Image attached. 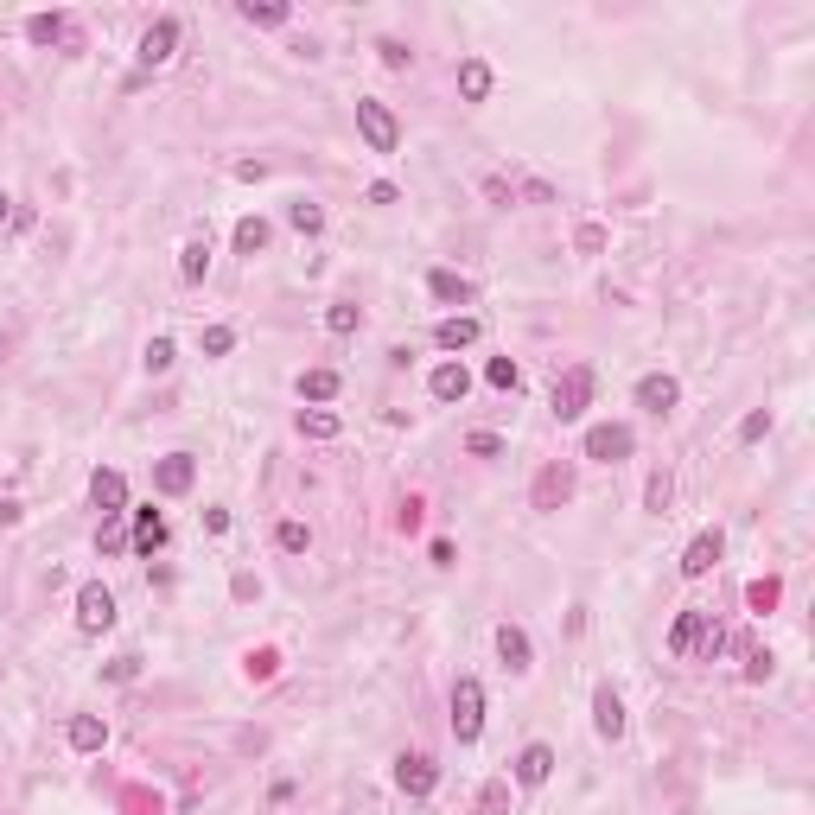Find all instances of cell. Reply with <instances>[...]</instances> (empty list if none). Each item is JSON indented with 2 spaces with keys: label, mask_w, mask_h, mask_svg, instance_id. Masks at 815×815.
I'll list each match as a JSON object with an SVG mask.
<instances>
[{
  "label": "cell",
  "mask_w": 815,
  "mask_h": 815,
  "mask_svg": "<svg viewBox=\"0 0 815 815\" xmlns=\"http://www.w3.org/2000/svg\"><path fill=\"white\" fill-rule=\"evenodd\" d=\"M90 504L102 516H128V478H121L115 465H96L90 472Z\"/></svg>",
  "instance_id": "obj_11"
},
{
  "label": "cell",
  "mask_w": 815,
  "mask_h": 815,
  "mask_svg": "<svg viewBox=\"0 0 815 815\" xmlns=\"http://www.w3.org/2000/svg\"><path fill=\"white\" fill-rule=\"evenodd\" d=\"M274 669H281L274 650H249V682H274Z\"/></svg>",
  "instance_id": "obj_41"
},
{
  "label": "cell",
  "mask_w": 815,
  "mask_h": 815,
  "mask_svg": "<svg viewBox=\"0 0 815 815\" xmlns=\"http://www.w3.org/2000/svg\"><path fill=\"white\" fill-rule=\"evenodd\" d=\"M376 58H383L389 71H408V58H414V51H408L402 39H376Z\"/></svg>",
  "instance_id": "obj_40"
},
{
  "label": "cell",
  "mask_w": 815,
  "mask_h": 815,
  "mask_svg": "<svg viewBox=\"0 0 815 815\" xmlns=\"http://www.w3.org/2000/svg\"><path fill=\"white\" fill-rule=\"evenodd\" d=\"M453 739L459 745H478L484 739V682H478V675H459V682H453Z\"/></svg>",
  "instance_id": "obj_2"
},
{
  "label": "cell",
  "mask_w": 815,
  "mask_h": 815,
  "mask_svg": "<svg viewBox=\"0 0 815 815\" xmlns=\"http://www.w3.org/2000/svg\"><path fill=\"white\" fill-rule=\"evenodd\" d=\"M478 332L484 325L472 319V312H453V319L433 325V344H440V351H465V344H478Z\"/></svg>",
  "instance_id": "obj_17"
},
{
  "label": "cell",
  "mask_w": 815,
  "mask_h": 815,
  "mask_svg": "<svg viewBox=\"0 0 815 815\" xmlns=\"http://www.w3.org/2000/svg\"><path fill=\"white\" fill-rule=\"evenodd\" d=\"M242 20H249V26H287L293 20V7H281V0H242Z\"/></svg>",
  "instance_id": "obj_26"
},
{
  "label": "cell",
  "mask_w": 815,
  "mask_h": 815,
  "mask_svg": "<svg viewBox=\"0 0 815 815\" xmlns=\"http://www.w3.org/2000/svg\"><path fill=\"white\" fill-rule=\"evenodd\" d=\"M363 325V306H351V300H332L325 306V332H338V338H351Z\"/></svg>",
  "instance_id": "obj_28"
},
{
  "label": "cell",
  "mask_w": 815,
  "mask_h": 815,
  "mask_svg": "<svg viewBox=\"0 0 815 815\" xmlns=\"http://www.w3.org/2000/svg\"><path fill=\"white\" fill-rule=\"evenodd\" d=\"M491 83L497 77H491V64H484V58H465L459 64V96L465 102H484V96H491Z\"/></svg>",
  "instance_id": "obj_23"
},
{
  "label": "cell",
  "mask_w": 815,
  "mask_h": 815,
  "mask_svg": "<svg viewBox=\"0 0 815 815\" xmlns=\"http://www.w3.org/2000/svg\"><path fill=\"white\" fill-rule=\"evenodd\" d=\"M363 198H370V204H395V185H389V179H376V185H370Z\"/></svg>",
  "instance_id": "obj_46"
},
{
  "label": "cell",
  "mask_w": 815,
  "mask_h": 815,
  "mask_svg": "<svg viewBox=\"0 0 815 815\" xmlns=\"http://www.w3.org/2000/svg\"><path fill=\"white\" fill-rule=\"evenodd\" d=\"M631 446H637V433H631V427L599 421V427H586V446H580V453H586V459H599V465H618V459H631Z\"/></svg>",
  "instance_id": "obj_6"
},
{
  "label": "cell",
  "mask_w": 815,
  "mask_h": 815,
  "mask_svg": "<svg viewBox=\"0 0 815 815\" xmlns=\"http://www.w3.org/2000/svg\"><path fill=\"white\" fill-rule=\"evenodd\" d=\"M26 39L32 45H77V26L71 20H64V13H32V20H26Z\"/></svg>",
  "instance_id": "obj_18"
},
{
  "label": "cell",
  "mask_w": 815,
  "mask_h": 815,
  "mask_svg": "<svg viewBox=\"0 0 815 815\" xmlns=\"http://www.w3.org/2000/svg\"><path fill=\"white\" fill-rule=\"evenodd\" d=\"M433 784H440V765H433L427 752H402V758H395V790H402V796L421 803V796H433Z\"/></svg>",
  "instance_id": "obj_7"
},
{
  "label": "cell",
  "mask_w": 815,
  "mask_h": 815,
  "mask_svg": "<svg viewBox=\"0 0 815 815\" xmlns=\"http://www.w3.org/2000/svg\"><path fill=\"white\" fill-rule=\"evenodd\" d=\"M427 389H433V402H465V395H472V370H465V363H433V376H427Z\"/></svg>",
  "instance_id": "obj_13"
},
{
  "label": "cell",
  "mask_w": 815,
  "mask_h": 815,
  "mask_svg": "<svg viewBox=\"0 0 815 815\" xmlns=\"http://www.w3.org/2000/svg\"><path fill=\"white\" fill-rule=\"evenodd\" d=\"M720 554H726V535H720V529H701L695 542L682 548V580H707V574L720 567Z\"/></svg>",
  "instance_id": "obj_9"
},
{
  "label": "cell",
  "mask_w": 815,
  "mask_h": 815,
  "mask_svg": "<svg viewBox=\"0 0 815 815\" xmlns=\"http://www.w3.org/2000/svg\"><path fill=\"white\" fill-rule=\"evenodd\" d=\"M465 453H472V459H497V453H504V440H497V433H472Z\"/></svg>",
  "instance_id": "obj_43"
},
{
  "label": "cell",
  "mask_w": 815,
  "mask_h": 815,
  "mask_svg": "<svg viewBox=\"0 0 815 815\" xmlns=\"http://www.w3.org/2000/svg\"><path fill=\"white\" fill-rule=\"evenodd\" d=\"M7 223H13V198L0 192V230H7Z\"/></svg>",
  "instance_id": "obj_47"
},
{
  "label": "cell",
  "mask_w": 815,
  "mask_h": 815,
  "mask_svg": "<svg viewBox=\"0 0 815 815\" xmlns=\"http://www.w3.org/2000/svg\"><path fill=\"white\" fill-rule=\"evenodd\" d=\"M548 777H554V745H542V739L523 745V758H516V784H523V790H542Z\"/></svg>",
  "instance_id": "obj_15"
},
{
  "label": "cell",
  "mask_w": 815,
  "mask_h": 815,
  "mask_svg": "<svg viewBox=\"0 0 815 815\" xmlns=\"http://www.w3.org/2000/svg\"><path fill=\"white\" fill-rule=\"evenodd\" d=\"M675 402H682V383H675V376H644V383H637V408L644 414H669Z\"/></svg>",
  "instance_id": "obj_16"
},
{
  "label": "cell",
  "mask_w": 815,
  "mask_h": 815,
  "mask_svg": "<svg viewBox=\"0 0 815 815\" xmlns=\"http://www.w3.org/2000/svg\"><path fill=\"white\" fill-rule=\"evenodd\" d=\"M669 497H675V478H669V472H650V484H644V510H650V516H663V510H669Z\"/></svg>",
  "instance_id": "obj_32"
},
{
  "label": "cell",
  "mask_w": 815,
  "mask_h": 815,
  "mask_svg": "<svg viewBox=\"0 0 815 815\" xmlns=\"http://www.w3.org/2000/svg\"><path fill=\"white\" fill-rule=\"evenodd\" d=\"M287 223H293L300 236H319V230H325V211H319L312 198H293V204H287Z\"/></svg>",
  "instance_id": "obj_30"
},
{
  "label": "cell",
  "mask_w": 815,
  "mask_h": 815,
  "mask_svg": "<svg viewBox=\"0 0 815 815\" xmlns=\"http://www.w3.org/2000/svg\"><path fill=\"white\" fill-rule=\"evenodd\" d=\"M357 134H363V147H370V153H395V147H402V121H395L376 96H357Z\"/></svg>",
  "instance_id": "obj_3"
},
{
  "label": "cell",
  "mask_w": 815,
  "mask_h": 815,
  "mask_svg": "<svg viewBox=\"0 0 815 815\" xmlns=\"http://www.w3.org/2000/svg\"><path fill=\"white\" fill-rule=\"evenodd\" d=\"M484 376H491V389H523V370H516V363L510 357H491V363H484Z\"/></svg>",
  "instance_id": "obj_34"
},
{
  "label": "cell",
  "mask_w": 815,
  "mask_h": 815,
  "mask_svg": "<svg viewBox=\"0 0 815 815\" xmlns=\"http://www.w3.org/2000/svg\"><path fill=\"white\" fill-rule=\"evenodd\" d=\"M96 548H102V554H121V548H128V529H121V516H109V523H102Z\"/></svg>",
  "instance_id": "obj_42"
},
{
  "label": "cell",
  "mask_w": 815,
  "mask_h": 815,
  "mask_svg": "<svg viewBox=\"0 0 815 815\" xmlns=\"http://www.w3.org/2000/svg\"><path fill=\"white\" fill-rule=\"evenodd\" d=\"M134 675H141V656H115L109 663V682H134Z\"/></svg>",
  "instance_id": "obj_44"
},
{
  "label": "cell",
  "mask_w": 815,
  "mask_h": 815,
  "mask_svg": "<svg viewBox=\"0 0 815 815\" xmlns=\"http://www.w3.org/2000/svg\"><path fill=\"white\" fill-rule=\"evenodd\" d=\"M230 351H236L230 325H204V357H230Z\"/></svg>",
  "instance_id": "obj_36"
},
{
  "label": "cell",
  "mask_w": 815,
  "mask_h": 815,
  "mask_svg": "<svg viewBox=\"0 0 815 815\" xmlns=\"http://www.w3.org/2000/svg\"><path fill=\"white\" fill-rule=\"evenodd\" d=\"M338 395V370H306L300 376V402H332Z\"/></svg>",
  "instance_id": "obj_29"
},
{
  "label": "cell",
  "mask_w": 815,
  "mask_h": 815,
  "mask_svg": "<svg viewBox=\"0 0 815 815\" xmlns=\"http://www.w3.org/2000/svg\"><path fill=\"white\" fill-rule=\"evenodd\" d=\"M109 624H115V593L102 580H83L77 586V631L83 637H102Z\"/></svg>",
  "instance_id": "obj_4"
},
{
  "label": "cell",
  "mask_w": 815,
  "mask_h": 815,
  "mask_svg": "<svg viewBox=\"0 0 815 815\" xmlns=\"http://www.w3.org/2000/svg\"><path fill=\"white\" fill-rule=\"evenodd\" d=\"M720 644H726V631H720L714 618H707V624H701V644H695V656H688V663H714V656H720Z\"/></svg>",
  "instance_id": "obj_35"
},
{
  "label": "cell",
  "mask_w": 815,
  "mask_h": 815,
  "mask_svg": "<svg viewBox=\"0 0 815 815\" xmlns=\"http://www.w3.org/2000/svg\"><path fill=\"white\" fill-rule=\"evenodd\" d=\"M593 733H599L605 745L624 739V701H618L612 682H599V695H593Z\"/></svg>",
  "instance_id": "obj_12"
},
{
  "label": "cell",
  "mask_w": 815,
  "mask_h": 815,
  "mask_svg": "<svg viewBox=\"0 0 815 815\" xmlns=\"http://www.w3.org/2000/svg\"><path fill=\"white\" fill-rule=\"evenodd\" d=\"M701 624H707V612H682V618H675V631H669V656H675V663H688V656H695Z\"/></svg>",
  "instance_id": "obj_21"
},
{
  "label": "cell",
  "mask_w": 815,
  "mask_h": 815,
  "mask_svg": "<svg viewBox=\"0 0 815 815\" xmlns=\"http://www.w3.org/2000/svg\"><path fill=\"white\" fill-rule=\"evenodd\" d=\"M593 363H574V370H561L554 376V395H548V408H554V421H580L586 408H593Z\"/></svg>",
  "instance_id": "obj_1"
},
{
  "label": "cell",
  "mask_w": 815,
  "mask_h": 815,
  "mask_svg": "<svg viewBox=\"0 0 815 815\" xmlns=\"http://www.w3.org/2000/svg\"><path fill=\"white\" fill-rule=\"evenodd\" d=\"M268 236H274V230H268L262 217H242V223H236V255H262Z\"/></svg>",
  "instance_id": "obj_27"
},
{
  "label": "cell",
  "mask_w": 815,
  "mask_h": 815,
  "mask_svg": "<svg viewBox=\"0 0 815 815\" xmlns=\"http://www.w3.org/2000/svg\"><path fill=\"white\" fill-rule=\"evenodd\" d=\"M274 542H281L287 554H306L312 548V529L306 523H281V529H274Z\"/></svg>",
  "instance_id": "obj_37"
},
{
  "label": "cell",
  "mask_w": 815,
  "mask_h": 815,
  "mask_svg": "<svg viewBox=\"0 0 815 815\" xmlns=\"http://www.w3.org/2000/svg\"><path fill=\"white\" fill-rule=\"evenodd\" d=\"M478 815H510V777H491L478 790Z\"/></svg>",
  "instance_id": "obj_31"
},
{
  "label": "cell",
  "mask_w": 815,
  "mask_h": 815,
  "mask_svg": "<svg viewBox=\"0 0 815 815\" xmlns=\"http://www.w3.org/2000/svg\"><path fill=\"white\" fill-rule=\"evenodd\" d=\"M300 433H306V440H338L344 421H338L332 408H300Z\"/></svg>",
  "instance_id": "obj_25"
},
{
  "label": "cell",
  "mask_w": 815,
  "mask_h": 815,
  "mask_svg": "<svg viewBox=\"0 0 815 815\" xmlns=\"http://www.w3.org/2000/svg\"><path fill=\"white\" fill-rule=\"evenodd\" d=\"M771 675V650H752V663H745V682H765Z\"/></svg>",
  "instance_id": "obj_45"
},
{
  "label": "cell",
  "mask_w": 815,
  "mask_h": 815,
  "mask_svg": "<svg viewBox=\"0 0 815 815\" xmlns=\"http://www.w3.org/2000/svg\"><path fill=\"white\" fill-rule=\"evenodd\" d=\"M128 548H134V554L166 548V516H160V510H134V535H128Z\"/></svg>",
  "instance_id": "obj_19"
},
{
  "label": "cell",
  "mask_w": 815,
  "mask_h": 815,
  "mask_svg": "<svg viewBox=\"0 0 815 815\" xmlns=\"http://www.w3.org/2000/svg\"><path fill=\"white\" fill-rule=\"evenodd\" d=\"M497 656H504L510 675H529V669H535V650H529V631H523V624H497Z\"/></svg>",
  "instance_id": "obj_14"
},
{
  "label": "cell",
  "mask_w": 815,
  "mask_h": 815,
  "mask_svg": "<svg viewBox=\"0 0 815 815\" xmlns=\"http://www.w3.org/2000/svg\"><path fill=\"white\" fill-rule=\"evenodd\" d=\"M172 357H179V351H172V338H147V351H141L147 376H166V370H172Z\"/></svg>",
  "instance_id": "obj_33"
},
{
  "label": "cell",
  "mask_w": 815,
  "mask_h": 815,
  "mask_svg": "<svg viewBox=\"0 0 815 815\" xmlns=\"http://www.w3.org/2000/svg\"><path fill=\"white\" fill-rule=\"evenodd\" d=\"M529 497H535V510H561L567 497H574V465H567V459H548Z\"/></svg>",
  "instance_id": "obj_10"
},
{
  "label": "cell",
  "mask_w": 815,
  "mask_h": 815,
  "mask_svg": "<svg viewBox=\"0 0 815 815\" xmlns=\"http://www.w3.org/2000/svg\"><path fill=\"white\" fill-rule=\"evenodd\" d=\"M427 293H433L440 306H465V300H472V281L453 274V268H433V274H427Z\"/></svg>",
  "instance_id": "obj_20"
},
{
  "label": "cell",
  "mask_w": 815,
  "mask_h": 815,
  "mask_svg": "<svg viewBox=\"0 0 815 815\" xmlns=\"http://www.w3.org/2000/svg\"><path fill=\"white\" fill-rule=\"evenodd\" d=\"M777 593H784L777 580H752V586H745V605H752V612H771V605H777Z\"/></svg>",
  "instance_id": "obj_39"
},
{
  "label": "cell",
  "mask_w": 815,
  "mask_h": 815,
  "mask_svg": "<svg viewBox=\"0 0 815 815\" xmlns=\"http://www.w3.org/2000/svg\"><path fill=\"white\" fill-rule=\"evenodd\" d=\"M172 51H179V20L160 13V20L141 32V45H134V64H141V71H160V64H172Z\"/></svg>",
  "instance_id": "obj_5"
},
{
  "label": "cell",
  "mask_w": 815,
  "mask_h": 815,
  "mask_svg": "<svg viewBox=\"0 0 815 815\" xmlns=\"http://www.w3.org/2000/svg\"><path fill=\"white\" fill-rule=\"evenodd\" d=\"M198 484V459L192 453H166V459H153V491L160 497H185Z\"/></svg>",
  "instance_id": "obj_8"
},
{
  "label": "cell",
  "mask_w": 815,
  "mask_h": 815,
  "mask_svg": "<svg viewBox=\"0 0 815 815\" xmlns=\"http://www.w3.org/2000/svg\"><path fill=\"white\" fill-rule=\"evenodd\" d=\"M765 433H771V408H752V414L739 421V440H745V446H758Z\"/></svg>",
  "instance_id": "obj_38"
},
{
  "label": "cell",
  "mask_w": 815,
  "mask_h": 815,
  "mask_svg": "<svg viewBox=\"0 0 815 815\" xmlns=\"http://www.w3.org/2000/svg\"><path fill=\"white\" fill-rule=\"evenodd\" d=\"M109 745V720L102 714H77L71 720V752H102Z\"/></svg>",
  "instance_id": "obj_22"
},
{
  "label": "cell",
  "mask_w": 815,
  "mask_h": 815,
  "mask_svg": "<svg viewBox=\"0 0 815 815\" xmlns=\"http://www.w3.org/2000/svg\"><path fill=\"white\" fill-rule=\"evenodd\" d=\"M211 274V236H192L179 249V281H204Z\"/></svg>",
  "instance_id": "obj_24"
}]
</instances>
